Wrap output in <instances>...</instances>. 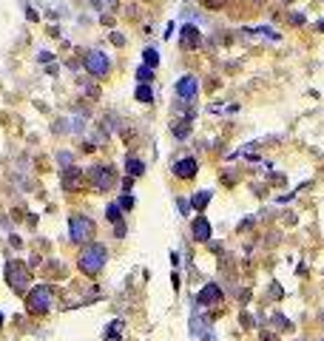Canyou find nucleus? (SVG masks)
<instances>
[{
  "mask_svg": "<svg viewBox=\"0 0 324 341\" xmlns=\"http://www.w3.org/2000/svg\"><path fill=\"white\" fill-rule=\"evenodd\" d=\"M179 43H182V49H196L199 43H202V34L196 26H185L182 29V37H179Z\"/></svg>",
  "mask_w": 324,
  "mask_h": 341,
  "instance_id": "obj_9",
  "label": "nucleus"
},
{
  "mask_svg": "<svg viewBox=\"0 0 324 341\" xmlns=\"http://www.w3.org/2000/svg\"><path fill=\"white\" fill-rule=\"evenodd\" d=\"M88 179H91V185L97 191H108L114 185V168H108V165H94L88 171Z\"/></svg>",
  "mask_w": 324,
  "mask_h": 341,
  "instance_id": "obj_5",
  "label": "nucleus"
},
{
  "mask_svg": "<svg viewBox=\"0 0 324 341\" xmlns=\"http://www.w3.org/2000/svg\"><path fill=\"white\" fill-rule=\"evenodd\" d=\"M125 168H128V174H131V177H140V174L145 171V165L140 162V160H134V157H128V162H125Z\"/></svg>",
  "mask_w": 324,
  "mask_h": 341,
  "instance_id": "obj_13",
  "label": "nucleus"
},
{
  "mask_svg": "<svg viewBox=\"0 0 324 341\" xmlns=\"http://www.w3.org/2000/svg\"><path fill=\"white\" fill-rule=\"evenodd\" d=\"M68 230H71V239H74V242H88V239L94 236V222H91L88 216H71Z\"/></svg>",
  "mask_w": 324,
  "mask_h": 341,
  "instance_id": "obj_4",
  "label": "nucleus"
},
{
  "mask_svg": "<svg viewBox=\"0 0 324 341\" xmlns=\"http://www.w3.org/2000/svg\"><path fill=\"white\" fill-rule=\"evenodd\" d=\"M80 185V171L77 168H65V188H74Z\"/></svg>",
  "mask_w": 324,
  "mask_h": 341,
  "instance_id": "obj_12",
  "label": "nucleus"
},
{
  "mask_svg": "<svg viewBox=\"0 0 324 341\" xmlns=\"http://www.w3.org/2000/svg\"><path fill=\"white\" fill-rule=\"evenodd\" d=\"M6 281L20 293L26 284H29V267H26L23 261H17V259L9 261V264H6Z\"/></svg>",
  "mask_w": 324,
  "mask_h": 341,
  "instance_id": "obj_3",
  "label": "nucleus"
},
{
  "mask_svg": "<svg viewBox=\"0 0 324 341\" xmlns=\"http://www.w3.org/2000/svg\"><path fill=\"white\" fill-rule=\"evenodd\" d=\"M137 100H140V102H151V100H154V91H151L148 85H140V88H137Z\"/></svg>",
  "mask_w": 324,
  "mask_h": 341,
  "instance_id": "obj_16",
  "label": "nucleus"
},
{
  "mask_svg": "<svg viewBox=\"0 0 324 341\" xmlns=\"http://www.w3.org/2000/svg\"><path fill=\"white\" fill-rule=\"evenodd\" d=\"M319 29H322V32H324V23H319Z\"/></svg>",
  "mask_w": 324,
  "mask_h": 341,
  "instance_id": "obj_20",
  "label": "nucleus"
},
{
  "mask_svg": "<svg viewBox=\"0 0 324 341\" xmlns=\"http://www.w3.org/2000/svg\"><path fill=\"white\" fill-rule=\"evenodd\" d=\"M196 299H199V304H216V301H222V287L219 284H205Z\"/></svg>",
  "mask_w": 324,
  "mask_h": 341,
  "instance_id": "obj_8",
  "label": "nucleus"
},
{
  "mask_svg": "<svg viewBox=\"0 0 324 341\" xmlns=\"http://www.w3.org/2000/svg\"><path fill=\"white\" fill-rule=\"evenodd\" d=\"M0 324H3V319H0Z\"/></svg>",
  "mask_w": 324,
  "mask_h": 341,
  "instance_id": "obj_21",
  "label": "nucleus"
},
{
  "mask_svg": "<svg viewBox=\"0 0 324 341\" xmlns=\"http://www.w3.org/2000/svg\"><path fill=\"white\" fill-rule=\"evenodd\" d=\"M196 91H199V80H196L194 74H185L182 80H177V94L182 100H194Z\"/></svg>",
  "mask_w": 324,
  "mask_h": 341,
  "instance_id": "obj_7",
  "label": "nucleus"
},
{
  "mask_svg": "<svg viewBox=\"0 0 324 341\" xmlns=\"http://www.w3.org/2000/svg\"><path fill=\"white\" fill-rule=\"evenodd\" d=\"M26 307H29V313H46L51 307V290L46 284L32 287V293L26 296Z\"/></svg>",
  "mask_w": 324,
  "mask_h": 341,
  "instance_id": "obj_2",
  "label": "nucleus"
},
{
  "mask_svg": "<svg viewBox=\"0 0 324 341\" xmlns=\"http://www.w3.org/2000/svg\"><path fill=\"white\" fill-rule=\"evenodd\" d=\"M194 239L196 242H208L211 239V225H208L205 216H196L194 219Z\"/></svg>",
  "mask_w": 324,
  "mask_h": 341,
  "instance_id": "obj_11",
  "label": "nucleus"
},
{
  "mask_svg": "<svg viewBox=\"0 0 324 341\" xmlns=\"http://www.w3.org/2000/svg\"><path fill=\"white\" fill-rule=\"evenodd\" d=\"M208 202H211V191H199V194L194 196V208H196V211H202Z\"/></svg>",
  "mask_w": 324,
  "mask_h": 341,
  "instance_id": "obj_14",
  "label": "nucleus"
},
{
  "mask_svg": "<svg viewBox=\"0 0 324 341\" xmlns=\"http://www.w3.org/2000/svg\"><path fill=\"white\" fill-rule=\"evenodd\" d=\"M196 168H199V165H196V160L185 157V160H179V162L174 165V174H177L179 179H191L196 174Z\"/></svg>",
  "mask_w": 324,
  "mask_h": 341,
  "instance_id": "obj_10",
  "label": "nucleus"
},
{
  "mask_svg": "<svg viewBox=\"0 0 324 341\" xmlns=\"http://www.w3.org/2000/svg\"><path fill=\"white\" fill-rule=\"evenodd\" d=\"M137 77H140V80H142V82H148V80H151V77H154V71H151L148 65H140V68H137Z\"/></svg>",
  "mask_w": 324,
  "mask_h": 341,
  "instance_id": "obj_18",
  "label": "nucleus"
},
{
  "mask_svg": "<svg viewBox=\"0 0 324 341\" xmlns=\"http://www.w3.org/2000/svg\"><path fill=\"white\" fill-rule=\"evenodd\" d=\"M105 247L97 242H91V244H85L80 250V256H77V267H80L85 276H97L100 270H102V264H105Z\"/></svg>",
  "mask_w": 324,
  "mask_h": 341,
  "instance_id": "obj_1",
  "label": "nucleus"
},
{
  "mask_svg": "<svg viewBox=\"0 0 324 341\" xmlns=\"http://www.w3.org/2000/svg\"><path fill=\"white\" fill-rule=\"evenodd\" d=\"M120 211H122V208H120L117 202H114V205H108V211H105L108 222H117V225H120V219H122V216H120Z\"/></svg>",
  "mask_w": 324,
  "mask_h": 341,
  "instance_id": "obj_15",
  "label": "nucleus"
},
{
  "mask_svg": "<svg viewBox=\"0 0 324 341\" xmlns=\"http://www.w3.org/2000/svg\"><path fill=\"white\" fill-rule=\"evenodd\" d=\"M145 63H148V68H154V65L160 63V54H157V49H145Z\"/></svg>",
  "mask_w": 324,
  "mask_h": 341,
  "instance_id": "obj_17",
  "label": "nucleus"
},
{
  "mask_svg": "<svg viewBox=\"0 0 324 341\" xmlns=\"http://www.w3.org/2000/svg\"><path fill=\"white\" fill-rule=\"evenodd\" d=\"M108 57L102 54V51H88L85 54V68H88V74H94V77H102V74H108Z\"/></svg>",
  "mask_w": 324,
  "mask_h": 341,
  "instance_id": "obj_6",
  "label": "nucleus"
},
{
  "mask_svg": "<svg viewBox=\"0 0 324 341\" xmlns=\"http://www.w3.org/2000/svg\"><path fill=\"white\" fill-rule=\"evenodd\" d=\"M117 205H120V208H134V199H131V196H122Z\"/></svg>",
  "mask_w": 324,
  "mask_h": 341,
  "instance_id": "obj_19",
  "label": "nucleus"
}]
</instances>
